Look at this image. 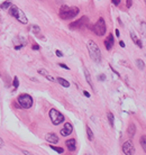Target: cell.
<instances>
[{"label": "cell", "instance_id": "1", "mask_svg": "<svg viewBox=\"0 0 146 155\" xmlns=\"http://www.w3.org/2000/svg\"><path fill=\"white\" fill-rule=\"evenodd\" d=\"M87 46L90 58L93 60L95 63H100L101 62V51H100L99 46L95 44V41H89Z\"/></svg>", "mask_w": 146, "mask_h": 155}, {"label": "cell", "instance_id": "2", "mask_svg": "<svg viewBox=\"0 0 146 155\" xmlns=\"http://www.w3.org/2000/svg\"><path fill=\"white\" fill-rule=\"evenodd\" d=\"M79 14L78 7H69V6H62L60 9V17L62 19H72Z\"/></svg>", "mask_w": 146, "mask_h": 155}, {"label": "cell", "instance_id": "3", "mask_svg": "<svg viewBox=\"0 0 146 155\" xmlns=\"http://www.w3.org/2000/svg\"><path fill=\"white\" fill-rule=\"evenodd\" d=\"M9 15L13 16L15 19H17L22 24H27L28 22V19H27L26 15L24 14V11L18 7H16V6H10L9 7Z\"/></svg>", "mask_w": 146, "mask_h": 155}, {"label": "cell", "instance_id": "4", "mask_svg": "<svg viewBox=\"0 0 146 155\" xmlns=\"http://www.w3.org/2000/svg\"><path fill=\"white\" fill-rule=\"evenodd\" d=\"M91 29L95 32V35H98V36H103V35L106 34V32H107V26H106L105 19L100 17V18L98 19V22L95 24V26L91 27Z\"/></svg>", "mask_w": 146, "mask_h": 155}, {"label": "cell", "instance_id": "5", "mask_svg": "<svg viewBox=\"0 0 146 155\" xmlns=\"http://www.w3.org/2000/svg\"><path fill=\"white\" fill-rule=\"evenodd\" d=\"M18 105L19 107L22 108V109H28L33 106V98L27 95V93H24V95H20L18 97Z\"/></svg>", "mask_w": 146, "mask_h": 155}, {"label": "cell", "instance_id": "6", "mask_svg": "<svg viewBox=\"0 0 146 155\" xmlns=\"http://www.w3.org/2000/svg\"><path fill=\"white\" fill-rule=\"evenodd\" d=\"M50 118H51L52 123L54 125H60V124H62L64 121V116L58 110L54 109V108L50 110Z\"/></svg>", "mask_w": 146, "mask_h": 155}, {"label": "cell", "instance_id": "7", "mask_svg": "<svg viewBox=\"0 0 146 155\" xmlns=\"http://www.w3.org/2000/svg\"><path fill=\"white\" fill-rule=\"evenodd\" d=\"M84 26H89V18L87 16H83L80 19L70 24V28H80V27H84Z\"/></svg>", "mask_w": 146, "mask_h": 155}, {"label": "cell", "instance_id": "8", "mask_svg": "<svg viewBox=\"0 0 146 155\" xmlns=\"http://www.w3.org/2000/svg\"><path fill=\"white\" fill-rule=\"evenodd\" d=\"M123 152L125 155H134L135 154V147L131 140H127L123 144Z\"/></svg>", "mask_w": 146, "mask_h": 155}, {"label": "cell", "instance_id": "9", "mask_svg": "<svg viewBox=\"0 0 146 155\" xmlns=\"http://www.w3.org/2000/svg\"><path fill=\"white\" fill-rule=\"evenodd\" d=\"M72 132H73V126L70 123H66L65 125L63 126V128L61 129V135L65 137V136H69Z\"/></svg>", "mask_w": 146, "mask_h": 155}, {"label": "cell", "instance_id": "10", "mask_svg": "<svg viewBox=\"0 0 146 155\" xmlns=\"http://www.w3.org/2000/svg\"><path fill=\"white\" fill-rule=\"evenodd\" d=\"M115 44V41H114V36L109 34L108 37H107V39L105 41V47H106V50L107 51H110L111 48H112V46Z\"/></svg>", "mask_w": 146, "mask_h": 155}, {"label": "cell", "instance_id": "11", "mask_svg": "<svg viewBox=\"0 0 146 155\" xmlns=\"http://www.w3.org/2000/svg\"><path fill=\"white\" fill-rule=\"evenodd\" d=\"M45 140H47L48 143H52V144H56V143H58V135H55V134H53V133L46 134V136H45Z\"/></svg>", "mask_w": 146, "mask_h": 155}, {"label": "cell", "instance_id": "12", "mask_svg": "<svg viewBox=\"0 0 146 155\" xmlns=\"http://www.w3.org/2000/svg\"><path fill=\"white\" fill-rule=\"evenodd\" d=\"M65 145H66V147L69 148V151L73 152V151H75V148H77V142H75L74 138H71V140H66Z\"/></svg>", "mask_w": 146, "mask_h": 155}, {"label": "cell", "instance_id": "13", "mask_svg": "<svg viewBox=\"0 0 146 155\" xmlns=\"http://www.w3.org/2000/svg\"><path fill=\"white\" fill-rule=\"evenodd\" d=\"M131 39H133V42L137 45L139 48H142V47H143V43H142V41H140L138 37H137V35H136L134 32H131Z\"/></svg>", "mask_w": 146, "mask_h": 155}, {"label": "cell", "instance_id": "14", "mask_svg": "<svg viewBox=\"0 0 146 155\" xmlns=\"http://www.w3.org/2000/svg\"><path fill=\"white\" fill-rule=\"evenodd\" d=\"M38 73L39 74H42L43 76H45L47 80H50V81H52V82H55L56 80L53 78V76H51L50 74H48V72L46 71V70H44V69H41V70H38Z\"/></svg>", "mask_w": 146, "mask_h": 155}, {"label": "cell", "instance_id": "15", "mask_svg": "<svg viewBox=\"0 0 146 155\" xmlns=\"http://www.w3.org/2000/svg\"><path fill=\"white\" fill-rule=\"evenodd\" d=\"M127 132H128V135H129V137H134V135L136 133V126L134 125V124H131V125L128 126V129H127Z\"/></svg>", "mask_w": 146, "mask_h": 155}, {"label": "cell", "instance_id": "16", "mask_svg": "<svg viewBox=\"0 0 146 155\" xmlns=\"http://www.w3.org/2000/svg\"><path fill=\"white\" fill-rule=\"evenodd\" d=\"M56 81H58L62 87H64V88H69V87H70V82L66 81L65 79H63V78H58Z\"/></svg>", "mask_w": 146, "mask_h": 155}, {"label": "cell", "instance_id": "17", "mask_svg": "<svg viewBox=\"0 0 146 155\" xmlns=\"http://www.w3.org/2000/svg\"><path fill=\"white\" fill-rule=\"evenodd\" d=\"M84 75H86V79H87V82L90 84V87L93 89V83H92V80H91V76H90V73L88 72L87 69H84Z\"/></svg>", "mask_w": 146, "mask_h": 155}, {"label": "cell", "instance_id": "18", "mask_svg": "<svg viewBox=\"0 0 146 155\" xmlns=\"http://www.w3.org/2000/svg\"><path fill=\"white\" fill-rule=\"evenodd\" d=\"M107 117H108V121H109V124L111 127H114V124H115V117H114V115H112V112H108L107 114Z\"/></svg>", "mask_w": 146, "mask_h": 155}, {"label": "cell", "instance_id": "19", "mask_svg": "<svg viewBox=\"0 0 146 155\" xmlns=\"http://www.w3.org/2000/svg\"><path fill=\"white\" fill-rule=\"evenodd\" d=\"M139 143H140V146H142V147H143V149H144V152L146 153V136H145V135L140 137Z\"/></svg>", "mask_w": 146, "mask_h": 155}, {"label": "cell", "instance_id": "20", "mask_svg": "<svg viewBox=\"0 0 146 155\" xmlns=\"http://www.w3.org/2000/svg\"><path fill=\"white\" fill-rule=\"evenodd\" d=\"M136 65L138 67L139 70H144V67H145V64H144V61L140 59H137L136 60Z\"/></svg>", "mask_w": 146, "mask_h": 155}, {"label": "cell", "instance_id": "21", "mask_svg": "<svg viewBox=\"0 0 146 155\" xmlns=\"http://www.w3.org/2000/svg\"><path fill=\"white\" fill-rule=\"evenodd\" d=\"M87 134H88V138L90 140H95V136H93V133H92V130H91V128L87 126Z\"/></svg>", "mask_w": 146, "mask_h": 155}, {"label": "cell", "instance_id": "22", "mask_svg": "<svg viewBox=\"0 0 146 155\" xmlns=\"http://www.w3.org/2000/svg\"><path fill=\"white\" fill-rule=\"evenodd\" d=\"M50 147L53 149V151H55V152H58V153H60V154H62L63 152H64V149H63V147H58V146H54V145H51Z\"/></svg>", "mask_w": 146, "mask_h": 155}, {"label": "cell", "instance_id": "23", "mask_svg": "<svg viewBox=\"0 0 146 155\" xmlns=\"http://www.w3.org/2000/svg\"><path fill=\"white\" fill-rule=\"evenodd\" d=\"M10 6H11V2H10L9 0H7V1H5V2L1 4V8H2V9H9Z\"/></svg>", "mask_w": 146, "mask_h": 155}, {"label": "cell", "instance_id": "24", "mask_svg": "<svg viewBox=\"0 0 146 155\" xmlns=\"http://www.w3.org/2000/svg\"><path fill=\"white\" fill-rule=\"evenodd\" d=\"M13 84H14V88L17 89L19 87V80H18V78L17 76H15L14 78V82H13Z\"/></svg>", "mask_w": 146, "mask_h": 155}, {"label": "cell", "instance_id": "25", "mask_svg": "<svg viewBox=\"0 0 146 155\" xmlns=\"http://www.w3.org/2000/svg\"><path fill=\"white\" fill-rule=\"evenodd\" d=\"M140 26H142V30H143V33L146 35V22H143L142 24H140Z\"/></svg>", "mask_w": 146, "mask_h": 155}, {"label": "cell", "instance_id": "26", "mask_svg": "<svg viewBox=\"0 0 146 155\" xmlns=\"http://www.w3.org/2000/svg\"><path fill=\"white\" fill-rule=\"evenodd\" d=\"M98 80H99V81H105V80H106V75H105V74H100V75L98 76Z\"/></svg>", "mask_w": 146, "mask_h": 155}, {"label": "cell", "instance_id": "27", "mask_svg": "<svg viewBox=\"0 0 146 155\" xmlns=\"http://www.w3.org/2000/svg\"><path fill=\"white\" fill-rule=\"evenodd\" d=\"M131 5H133V0H127L126 1V7L127 8H131Z\"/></svg>", "mask_w": 146, "mask_h": 155}, {"label": "cell", "instance_id": "28", "mask_svg": "<svg viewBox=\"0 0 146 155\" xmlns=\"http://www.w3.org/2000/svg\"><path fill=\"white\" fill-rule=\"evenodd\" d=\"M55 53H56V55H58V58H63V53H62V52H61V51H58V50H56V51H55Z\"/></svg>", "mask_w": 146, "mask_h": 155}, {"label": "cell", "instance_id": "29", "mask_svg": "<svg viewBox=\"0 0 146 155\" xmlns=\"http://www.w3.org/2000/svg\"><path fill=\"white\" fill-rule=\"evenodd\" d=\"M58 65L61 67H63V69H65V70H70V67H67V65H65V64H63V63H58Z\"/></svg>", "mask_w": 146, "mask_h": 155}, {"label": "cell", "instance_id": "30", "mask_svg": "<svg viewBox=\"0 0 146 155\" xmlns=\"http://www.w3.org/2000/svg\"><path fill=\"white\" fill-rule=\"evenodd\" d=\"M120 1H121V0H112V4H114L115 6H119V5H120Z\"/></svg>", "mask_w": 146, "mask_h": 155}, {"label": "cell", "instance_id": "31", "mask_svg": "<svg viewBox=\"0 0 146 155\" xmlns=\"http://www.w3.org/2000/svg\"><path fill=\"white\" fill-rule=\"evenodd\" d=\"M33 30H34V33H39V27L38 26H33Z\"/></svg>", "mask_w": 146, "mask_h": 155}, {"label": "cell", "instance_id": "32", "mask_svg": "<svg viewBox=\"0 0 146 155\" xmlns=\"http://www.w3.org/2000/svg\"><path fill=\"white\" fill-rule=\"evenodd\" d=\"M32 48H33V50H36V51H37V50H39V46H38L37 44H34V45H33V47H32Z\"/></svg>", "mask_w": 146, "mask_h": 155}, {"label": "cell", "instance_id": "33", "mask_svg": "<svg viewBox=\"0 0 146 155\" xmlns=\"http://www.w3.org/2000/svg\"><path fill=\"white\" fill-rule=\"evenodd\" d=\"M83 95H84V96H86V97H88V98L90 97V93H89L88 91H83Z\"/></svg>", "mask_w": 146, "mask_h": 155}, {"label": "cell", "instance_id": "34", "mask_svg": "<svg viewBox=\"0 0 146 155\" xmlns=\"http://www.w3.org/2000/svg\"><path fill=\"white\" fill-rule=\"evenodd\" d=\"M115 34H116V36H117V37L120 36V33H119V30H118V29L115 30Z\"/></svg>", "mask_w": 146, "mask_h": 155}, {"label": "cell", "instance_id": "35", "mask_svg": "<svg viewBox=\"0 0 146 155\" xmlns=\"http://www.w3.org/2000/svg\"><path fill=\"white\" fill-rule=\"evenodd\" d=\"M22 153H24L25 155H33L30 152H27V151H22Z\"/></svg>", "mask_w": 146, "mask_h": 155}, {"label": "cell", "instance_id": "36", "mask_svg": "<svg viewBox=\"0 0 146 155\" xmlns=\"http://www.w3.org/2000/svg\"><path fill=\"white\" fill-rule=\"evenodd\" d=\"M4 146V140H1V137H0V148Z\"/></svg>", "mask_w": 146, "mask_h": 155}, {"label": "cell", "instance_id": "37", "mask_svg": "<svg viewBox=\"0 0 146 155\" xmlns=\"http://www.w3.org/2000/svg\"><path fill=\"white\" fill-rule=\"evenodd\" d=\"M119 45H120L121 47H125V43L123 42V41H120V42H119Z\"/></svg>", "mask_w": 146, "mask_h": 155}, {"label": "cell", "instance_id": "38", "mask_svg": "<svg viewBox=\"0 0 146 155\" xmlns=\"http://www.w3.org/2000/svg\"><path fill=\"white\" fill-rule=\"evenodd\" d=\"M145 4H146V0H145Z\"/></svg>", "mask_w": 146, "mask_h": 155}, {"label": "cell", "instance_id": "39", "mask_svg": "<svg viewBox=\"0 0 146 155\" xmlns=\"http://www.w3.org/2000/svg\"><path fill=\"white\" fill-rule=\"evenodd\" d=\"M0 19H1V17H0Z\"/></svg>", "mask_w": 146, "mask_h": 155}]
</instances>
